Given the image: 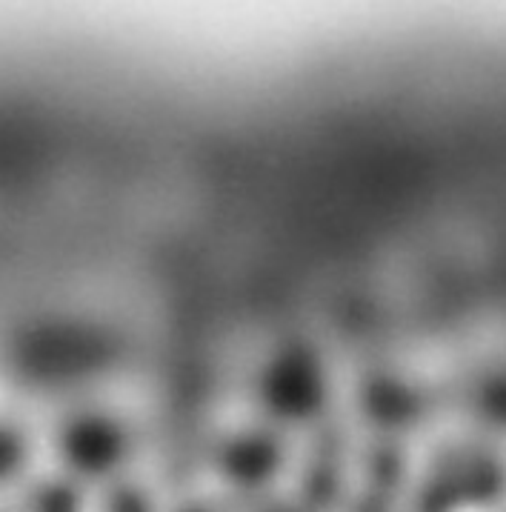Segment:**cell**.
Instances as JSON below:
<instances>
[{
    "label": "cell",
    "instance_id": "1",
    "mask_svg": "<svg viewBox=\"0 0 506 512\" xmlns=\"http://www.w3.org/2000/svg\"><path fill=\"white\" fill-rule=\"evenodd\" d=\"M12 452H15V444H12V441H9L6 435H0V464H6Z\"/></svg>",
    "mask_w": 506,
    "mask_h": 512
}]
</instances>
